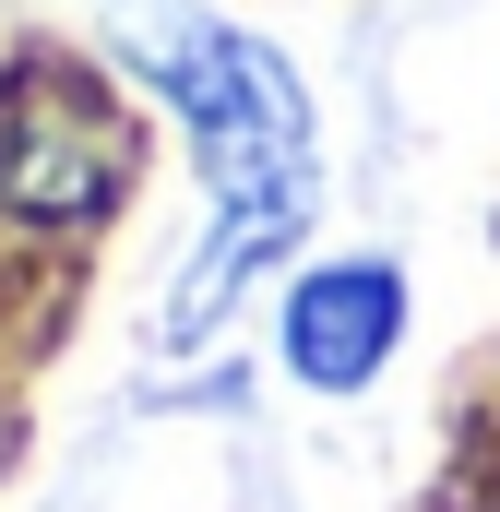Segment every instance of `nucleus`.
I'll return each mask as SVG.
<instances>
[{"label":"nucleus","mask_w":500,"mask_h":512,"mask_svg":"<svg viewBox=\"0 0 500 512\" xmlns=\"http://www.w3.org/2000/svg\"><path fill=\"white\" fill-rule=\"evenodd\" d=\"M108 60L143 96H167V120L191 131V167H203V215L215 227L179 262L167 310H155V346L191 358L310 239V215H322V120H310L298 60L274 36L227 24V12H203V0H120L108 12Z\"/></svg>","instance_id":"1"},{"label":"nucleus","mask_w":500,"mask_h":512,"mask_svg":"<svg viewBox=\"0 0 500 512\" xmlns=\"http://www.w3.org/2000/svg\"><path fill=\"white\" fill-rule=\"evenodd\" d=\"M405 322H417V286L393 251H322L274 286V370L322 405H346L405 358Z\"/></svg>","instance_id":"3"},{"label":"nucleus","mask_w":500,"mask_h":512,"mask_svg":"<svg viewBox=\"0 0 500 512\" xmlns=\"http://www.w3.org/2000/svg\"><path fill=\"white\" fill-rule=\"evenodd\" d=\"M131 108L84 60H24L0 84V215L36 239H84L131 203Z\"/></svg>","instance_id":"2"}]
</instances>
